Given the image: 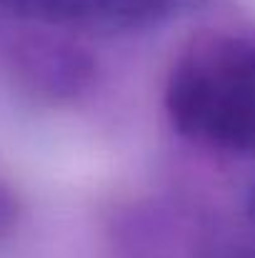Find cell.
Wrapping results in <instances>:
<instances>
[{
    "instance_id": "6da1fadb",
    "label": "cell",
    "mask_w": 255,
    "mask_h": 258,
    "mask_svg": "<svg viewBox=\"0 0 255 258\" xmlns=\"http://www.w3.org/2000/svg\"><path fill=\"white\" fill-rule=\"evenodd\" d=\"M183 0H0V40L28 48L110 53L113 40L143 38L180 10Z\"/></svg>"
}]
</instances>
